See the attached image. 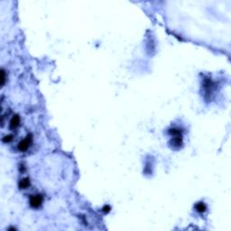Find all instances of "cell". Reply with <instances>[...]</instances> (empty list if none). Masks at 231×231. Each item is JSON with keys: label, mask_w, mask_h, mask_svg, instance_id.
Segmentation results:
<instances>
[{"label": "cell", "mask_w": 231, "mask_h": 231, "mask_svg": "<svg viewBox=\"0 0 231 231\" xmlns=\"http://www.w3.org/2000/svg\"><path fill=\"white\" fill-rule=\"evenodd\" d=\"M33 143V136L32 135H27V136L24 139H23L19 143H18V150H19L20 152H26L28 150V148L31 146Z\"/></svg>", "instance_id": "cell-1"}, {"label": "cell", "mask_w": 231, "mask_h": 231, "mask_svg": "<svg viewBox=\"0 0 231 231\" xmlns=\"http://www.w3.org/2000/svg\"><path fill=\"white\" fill-rule=\"evenodd\" d=\"M30 186V179L29 178H23L19 182V188L20 189H27Z\"/></svg>", "instance_id": "cell-5"}, {"label": "cell", "mask_w": 231, "mask_h": 231, "mask_svg": "<svg viewBox=\"0 0 231 231\" xmlns=\"http://www.w3.org/2000/svg\"><path fill=\"white\" fill-rule=\"evenodd\" d=\"M20 125V117L18 115H15L10 120V128L16 129Z\"/></svg>", "instance_id": "cell-4"}, {"label": "cell", "mask_w": 231, "mask_h": 231, "mask_svg": "<svg viewBox=\"0 0 231 231\" xmlns=\"http://www.w3.org/2000/svg\"><path fill=\"white\" fill-rule=\"evenodd\" d=\"M170 143L172 145V147L174 148H180L183 145V135H172V139L170 141Z\"/></svg>", "instance_id": "cell-3"}, {"label": "cell", "mask_w": 231, "mask_h": 231, "mask_svg": "<svg viewBox=\"0 0 231 231\" xmlns=\"http://www.w3.org/2000/svg\"><path fill=\"white\" fill-rule=\"evenodd\" d=\"M195 209L198 212H199V213H203V212H205L206 209H207V206H206L203 202H199L195 205Z\"/></svg>", "instance_id": "cell-6"}, {"label": "cell", "mask_w": 231, "mask_h": 231, "mask_svg": "<svg viewBox=\"0 0 231 231\" xmlns=\"http://www.w3.org/2000/svg\"><path fill=\"white\" fill-rule=\"evenodd\" d=\"M42 201H43V198L41 194L33 195L30 198V205L32 206L33 208H39L42 203Z\"/></svg>", "instance_id": "cell-2"}, {"label": "cell", "mask_w": 231, "mask_h": 231, "mask_svg": "<svg viewBox=\"0 0 231 231\" xmlns=\"http://www.w3.org/2000/svg\"><path fill=\"white\" fill-rule=\"evenodd\" d=\"M12 140H13V136H12L11 135H5V136L3 137V139H2V141H3L4 143H9V142H11Z\"/></svg>", "instance_id": "cell-8"}, {"label": "cell", "mask_w": 231, "mask_h": 231, "mask_svg": "<svg viewBox=\"0 0 231 231\" xmlns=\"http://www.w3.org/2000/svg\"><path fill=\"white\" fill-rule=\"evenodd\" d=\"M5 79H7V77H5V71L4 69L1 70V86L3 87L5 83Z\"/></svg>", "instance_id": "cell-7"}, {"label": "cell", "mask_w": 231, "mask_h": 231, "mask_svg": "<svg viewBox=\"0 0 231 231\" xmlns=\"http://www.w3.org/2000/svg\"><path fill=\"white\" fill-rule=\"evenodd\" d=\"M103 211L105 212V213H108V212L110 211V207L109 206H105V207L103 208Z\"/></svg>", "instance_id": "cell-9"}]
</instances>
